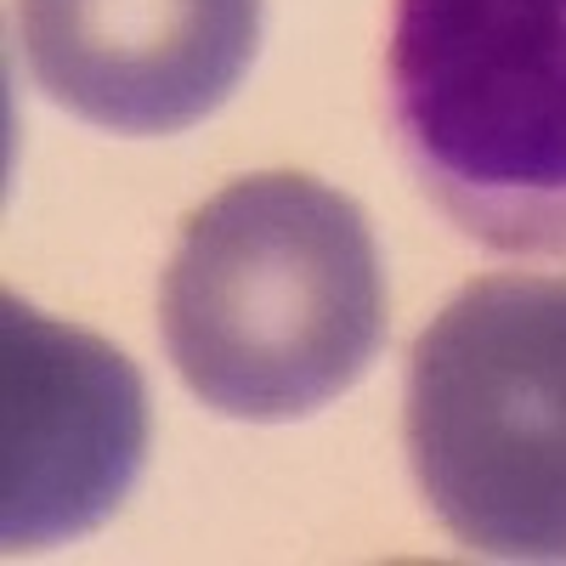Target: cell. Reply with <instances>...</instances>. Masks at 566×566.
<instances>
[{
  "instance_id": "6da1fadb",
  "label": "cell",
  "mask_w": 566,
  "mask_h": 566,
  "mask_svg": "<svg viewBox=\"0 0 566 566\" xmlns=\"http://www.w3.org/2000/svg\"><path fill=\"white\" fill-rule=\"evenodd\" d=\"M159 335L181 386L227 419L290 424L328 408L386 340L368 216L301 170L227 181L181 221Z\"/></svg>"
},
{
  "instance_id": "7a4b0ae2",
  "label": "cell",
  "mask_w": 566,
  "mask_h": 566,
  "mask_svg": "<svg viewBox=\"0 0 566 566\" xmlns=\"http://www.w3.org/2000/svg\"><path fill=\"white\" fill-rule=\"evenodd\" d=\"M397 159L464 239L566 255V0H397Z\"/></svg>"
},
{
  "instance_id": "277c9868",
  "label": "cell",
  "mask_w": 566,
  "mask_h": 566,
  "mask_svg": "<svg viewBox=\"0 0 566 566\" xmlns=\"http://www.w3.org/2000/svg\"><path fill=\"white\" fill-rule=\"evenodd\" d=\"M0 538L52 549L125 504L148 459V386L103 335L57 323L18 295L0 301Z\"/></svg>"
},
{
  "instance_id": "3957f363",
  "label": "cell",
  "mask_w": 566,
  "mask_h": 566,
  "mask_svg": "<svg viewBox=\"0 0 566 566\" xmlns=\"http://www.w3.org/2000/svg\"><path fill=\"white\" fill-rule=\"evenodd\" d=\"M408 464L493 560H566V277H476L408 357Z\"/></svg>"
},
{
  "instance_id": "5b68a950",
  "label": "cell",
  "mask_w": 566,
  "mask_h": 566,
  "mask_svg": "<svg viewBox=\"0 0 566 566\" xmlns=\"http://www.w3.org/2000/svg\"><path fill=\"white\" fill-rule=\"evenodd\" d=\"M18 40L57 108L119 136H176L250 74L261 0H18Z\"/></svg>"
}]
</instances>
